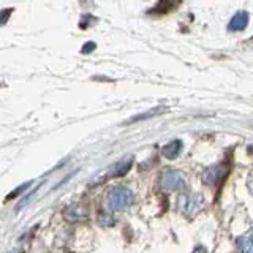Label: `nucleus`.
<instances>
[{
  "instance_id": "obj_1",
  "label": "nucleus",
  "mask_w": 253,
  "mask_h": 253,
  "mask_svg": "<svg viewBox=\"0 0 253 253\" xmlns=\"http://www.w3.org/2000/svg\"><path fill=\"white\" fill-rule=\"evenodd\" d=\"M131 201L133 195L125 187H116L108 193V206L111 208V211H124L131 204Z\"/></svg>"
},
{
  "instance_id": "obj_2",
  "label": "nucleus",
  "mask_w": 253,
  "mask_h": 253,
  "mask_svg": "<svg viewBox=\"0 0 253 253\" xmlns=\"http://www.w3.org/2000/svg\"><path fill=\"white\" fill-rule=\"evenodd\" d=\"M184 185L182 176L177 171H166L162 176V187L165 190H179Z\"/></svg>"
},
{
  "instance_id": "obj_3",
  "label": "nucleus",
  "mask_w": 253,
  "mask_h": 253,
  "mask_svg": "<svg viewBox=\"0 0 253 253\" xmlns=\"http://www.w3.org/2000/svg\"><path fill=\"white\" fill-rule=\"evenodd\" d=\"M201 206H203V200L198 195H188L180 200V208L185 213H195Z\"/></svg>"
},
{
  "instance_id": "obj_4",
  "label": "nucleus",
  "mask_w": 253,
  "mask_h": 253,
  "mask_svg": "<svg viewBox=\"0 0 253 253\" xmlns=\"http://www.w3.org/2000/svg\"><path fill=\"white\" fill-rule=\"evenodd\" d=\"M226 171L228 169L225 168V166H221V165L212 166V168L206 169V172H204V182H206V184H217L220 179L225 177Z\"/></svg>"
},
{
  "instance_id": "obj_5",
  "label": "nucleus",
  "mask_w": 253,
  "mask_h": 253,
  "mask_svg": "<svg viewBox=\"0 0 253 253\" xmlns=\"http://www.w3.org/2000/svg\"><path fill=\"white\" fill-rule=\"evenodd\" d=\"M247 24H249V14L245 11H239L231 21H229V30H233V32L244 30L247 27Z\"/></svg>"
},
{
  "instance_id": "obj_6",
  "label": "nucleus",
  "mask_w": 253,
  "mask_h": 253,
  "mask_svg": "<svg viewBox=\"0 0 253 253\" xmlns=\"http://www.w3.org/2000/svg\"><path fill=\"white\" fill-rule=\"evenodd\" d=\"M85 215H87V212H85V209L83 208L81 204H73V206H71V208H68L67 212H65V217H67L68 220H71V221L83 220V218H85Z\"/></svg>"
},
{
  "instance_id": "obj_7",
  "label": "nucleus",
  "mask_w": 253,
  "mask_h": 253,
  "mask_svg": "<svg viewBox=\"0 0 253 253\" xmlns=\"http://www.w3.org/2000/svg\"><path fill=\"white\" fill-rule=\"evenodd\" d=\"M180 149H182V142L179 139H174L162 149V152L166 158H176L180 154Z\"/></svg>"
},
{
  "instance_id": "obj_8",
  "label": "nucleus",
  "mask_w": 253,
  "mask_h": 253,
  "mask_svg": "<svg viewBox=\"0 0 253 253\" xmlns=\"http://www.w3.org/2000/svg\"><path fill=\"white\" fill-rule=\"evenodd\" d=\"M131 166V162L130 160H124V162H119L113 166V169L109 171V176L113 177H121V176H125L126 172H128Z\"/></svg>"
},
{
  "instance_id": "obj_9",
  "label": "nucleus",
  "mask_w": 253,
  "mask_h": 253,
  "mask_svg": "<svg viewBox=\"0 0 253 253\" xmlns=\"http://www.w3.org/2000/svg\"><path fill=\"white\" fill-rule=\"evenodd\" d=\"M237 244H239V247L244 253H253V231L242 236L241 239L237 241Z\"/></svg>"
},
{
  "instance_id": "obj_10",
  "label": "nucleus",
  "mask_w": 253,
  "mask_h": 253,
  "mask_svg": "<svg viewBox=\"0 0 253 253\" xmlns=\"http://www.w3.org/2000/svg\"><path fill=\"white\" fill-rule=\"evenodd\" d=\"M162 111H165L163 108H158V109H154V111H150V113H146L144 116H138V117H133L131 121H128V122H138V121H142V119H147V117H152V116H157L158 113H162Z\"/></svg>"
},
{
  "instance_id": "obj_11",
  "label": "nucleus",
  "mask_w": 253,
  "mask_h": 253,
  "mask_svg": "<svg viewBox=\"0 0 253 253\" xmlns=\"http://www.w3.org/2000/svg\"><path fill=\"white\" fill-rule=\"evenodd\" d=\"M98 220H100V223L101 225H105V226H109V225H113L114 223V218L111 217V215H108V213H100V217H98Z\"/></svg>"
},
{
  "instance_id": "obj_12",
  "label": "nucleus",
  "mask_w": 253,
  "mask_h": 253,
  "mask_svg": "<svg viewBox=\"0 0 253 253\" xmlns=\"http://www.w3.org/2000/svg\"><path fill=\"white\" fill-rule=\"evenodd\" d=\"M27 187H30V182H26V184H22L21 187H18V188H16L13 193H10V195H8V200H11V198L18 196L19 193H22V192H24V188H27Z\"/></svg>"
},
{
  "instance_id": "obj_13",
  "label": "nucleus",
  "mask_w": 253,
  "mask_h": 253,
  "mask_svg": "<svg viewBox=\"0 0 253 253\" xmlns=\"http://www.w3.org/2000/svg\"><path fill=\"white\" fill-rule=\"evenodd\" d=\"M10 14H11V10H3V11H0V26L6 22V19L10 18Z\"/></svg>"
},
{
  "instance_id": "obj_14",
  "label": "nucleus",
  "mask_w": 253,
  "mask_h": 253,
  "mask_svg": "<svg viewBox=\"0 0 253 253\" xmlns=\"http://www.w3.org/2000/svg\"><path fill=\"white\" fill-rule=\"evenodd\" d=\"M93 49H95V43H92V42L85 43V44L83 46V52H84V54L90 52V51H93Z\"/></svg>"
},
{
  "instance_id": "obj_15",
  "label": "nucleus",
  "mask_w": 253,
  "mask_h": 253,
  "mask_svg": "<svg viewBox=\"0 0 253 253\" xmlns=\"http://www.w3.org/2000/svg\"><path fill=\"white\" fill-rule=\"evenodd\" d=\"M10 253H21V252H10Z\"/></svg>"
}]
</instances>
